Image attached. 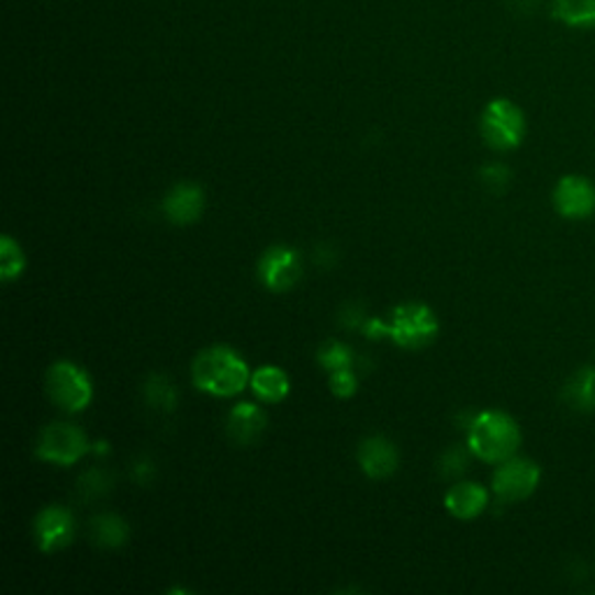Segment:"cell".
Returning a JSON list of instances; mask_svg holds the SVG:
<instances>
[{
    "label": "cell",
    "mask_w": 595,
    "mask_h": 595,
    "mask_svg": "<svg viewBox=\"0 0 595 595\" xmlns=\"http://www.w3.org/2000/svg\"><path fill=\"white\" fill-rule=\"evenodd\" d=\"M191 377L195 389L214 395V398H233L251 382L243 356L226 345H214L198 353L191 366Z\"/></svg>",
    "instance_id": "1"
},
{
    "label": "cell",
    "mask_w": 595,
    "mask_h": 595,
    "mask_svg": "<svg viewBox=\"0 0 595 595\" xmlns=\"http://www.w3.org/2000/svg\"><path fill=\"white\" fill-rule=\"evenodd\" d=\"M440 333V324L435 312L424 303H405L391 312V319H368L363 324V335L370 340H382L389 337L403 349L419 351L435 343Z\"/></svg>",
    "instance_id": "2"
},
{
    "label": "cell",
    "mask_w": 595,
    "mask_h": 595,
    "mask_svg": "<svg viewBox=\"0 0 595 595\" xmlns=\"http://www.w3.org/2000/svg\"><path fill=\"white\" fill-rule=\"evenodd\" d=\"M521 447V428L507 412L484 409L472 416L468 424V449L484 463L498 465Z\"/></svg>",
    "instance_id": "3"
},
{
    "label": "cell",
    "mask_w": 595,
    "mask_h": 595,
    "mask_svg": "<svg viewBox=\"0 0 595 595\" xmlns=\"http://www.w3.org/2000/svg\"><path fill=\"white\" fill-rule=\"evenodd\" d=\"M480 131L491 149L514 151L526 137V114L507 98H495L482 112Z\"/></svg>",
    "instance_id": "4"
},
{
    "label": "cell",
    "mask_w": 595,
    "mask_h": 595,
    "mask_svg": "<svg viewBox=\"0 0 595 595\" xmlns=\"http://www.w3.org/2000/svg\"><path fill=\"white\" fill-rule=\"evenodd\" d=\"M47 393L54 405L64 412H82L93 401V384L89 374L72 361H56L47 370Z\"/></svg>",
    "instance_id": "5"
},
{
    "label": "cell",
    "mask_w": 595,
    "mask_h": 595,
    "mask_svg": "<svg viewBox=\"0 0 595 595\" xmlns=\"http://www.w3.org/2000/svg\"><path fill=\"white\" fill-rule=\"evenodd\" d=\"M89 449L91 447L85 430L68 422H54L45 426L35 442V456L40 461L56 463L64 468L75 465Z\"/></svg>",
    "instance_id": "6"
},
{
    "label": "cell",
    "mask_w": 595,
    "mask_h": 595,
    "mask_svg": "<svg viewBox=\"0 0 595 595\" xmlns=\"http://www.w3.org/2000/svg\"><path fill=\"white\" fill-rule=\"evenodd\" d=\"M540 480L542 470L538 463L524 459V456H512V459L498 463V468H495L491 491L501 503L512 505L530 498V495L538 491Z\"/></svg>",
    "instance_id": "7"
},
{
    "label": "cell",
    "mask_w": 595,
    "mask_h": 595,
    "mask_svg": "<svg viewBox=\"0 0 595 595\" xmlns=\"http://www.w3.org/2000/svg\"><path fill=\"white\" fill-rule=\"evenodd\" d=\"M551 203L563 220H588L595 214V184L584 175H565L553 187Z\"/></svg>",
    "instance_id": "8"
},
{
    "label": "cell",
    "mask_w": 595,
    "mask_h": 595,
    "mask_svg": "<svg viewBox=\"0 0 595 595\" xmlns=\"http://www.w3.org/2000/svg\"><path fill=\"white\" fill-rule=\"evenodd\" d=\"M259 280L266 289L274 293L291 291L303 277V263L301 256L291 247H270L259 259Z\"/></svg>",
    "instance_id": "9"
},
{
    "label": "cell",
    "mask_w": 595,
    "mask_h": 595,
    "mask_svg": "<svg viewBox=\"0 0 595 595\" xmlns=\"http://www.w3.org/2000/svg\"><path fill=\"white\" fill-rule=\"evenodd\" d=\"M35 545L40 551L54 553L66 549L75 538V517L68 507L49 505L33 521Z\"/></svg>",
    "instance_id": "10"
},
{
    "label": "cell",
    "mask_w": 595,
    "mask_h": 595,
    "mask_svg": "<svg viewBox=\"0 0 595 595\" xmlns=\"http://www.w3.org/2000/svg\"><path fill=\"white\" fill-rule=\"evenodd\" d=\"M205 210V191L195 182L175 184L164 198V214L175 226H191Z\"/></svg>",
    "instance_id": "11"
},
{
    "label": "cell",
    "mask_w": 595,
    "mask_h": 595,
    "mask_svg": "<svg viewBox=\"0 0 595 595\" xmlns=\"http://www.w3.org/2000/svg\"><path fill=\"white\" fill-rule=\"evenodd\" d=\"M359 463L370 480H384L398 470L401 456L391 440L382 438V435H372L359 447Z\"/></svg>",
    "instance_id": "12"
},
{
    "label": "cell",
    "mask_w": 595,
    "mask_h": 595,
    "mask_svg": "<svg viewBox=\"0 0 595 595\" xmlns=\"http://www.w3.org/2000/svg\"><path fill=\"white\" fill-rule=\"evenodd\" d=\"M445 507L449 509L451 517L472 521L489 507V491L478 482H459L447 491Z\"/></svg>",
    "instance_id": "13"
},
{
    "label": "cell",
    "mask_w": 595,
    "mask_h": 595,
    "mask_svg": "<svg viewBox=\"0 0 595 595\" xmlns=\"http://www.w3.org/2000/svg\"><path fill=\"white\" fill-rule=\"evenodd\" d=\"M263 430H266V414L259 405L240 403L231 409L226 419V433L235 445L247 447L259 440Z\"/></svg>",
    "instance_id": "14"
},
{
    "label": "cell",
    "mask_w": 595,
    "mask_h": 595,
    "mask_svg": "<svg viewBox=\"0 0 595 595\" xmlns=\"http://www.w3.org/2000/svg\"><path fill=\"white\" fill-rule=\"evenodd\" d=\"M563 403L580 414L595 412V366H584L572 372L563 386Z\"/></svg>",
    "instance_id": "15"
},
{
    "label": "cell",
    "mask_w": 595,
    "mask_h": 595,
    "mask_svg": "<svg viewBox=\"0 0 595 595\" xmlns=\"http://www.w3.org/2000/svg\"><path fill=\"white\" fill-rule=\"evenodd\" d=\"M251 391L263 403H282L291 391L289 374L277 366H263L251 372Z\"/></svg>",
    "instance_id": "16"
},
{
    "label": "cell",
    "mask_w": 595,
    "mask_h": 595,
    "mask_svg": "<svg viewBox=\"0 0 595 595\" xmlns=\"http://www.w3.org/2000/svg\"><path fill=\"white\" fill-rule=\"evenodd\" d=\"M551 14L568 29H595V0H553Z\"/></svg>",
    "instance_id": "17"
},
{
    "label": "cell",
    "mask_w": 595,
    "mask_h": 595,
    "mask_svg": "<svg viewBox=\"0 0 595 595\" xmlns=\"http://www.w3.org/2000/svg\"><path fill=\"white\" fill-rule=\"evenodd\" d=\"M91 538L98 547L119 549L128 540V524L119 514L105 512L91 519Z\"/></svg>",
    "instance_id": "18"
},
{
    "label": "cell",
    "mask_w": 595,
    "mask_h": 595,
    "mask_svg": "<svg viewBox=\"0 0 595 595\" xmlns=\"http://www.w3.org/2000/svg\"><path fill=\"white\" fill-rule=\"evenodd\" d=\"M26 268V256L24 249L19 247V243L10 235H3L0 240V277L3 282H14L19 274Z\"/></svg>",
    "instance_id": "19"
},
{
    "label": "cell",
    "mask_w": 595,
    "mask_h": 595,
    "mask_svg": "<svg viewBox=\"0 0 595 595\" xmlns=\"http://www.w3.org/2000/svg\"><path fill=\"white\" fill-rule=\"evenodd\" d=\"M145 398L158 412H172L177 405L175 384L164 374H154L145 386Z\"/></svg>",
    "instance_id": "20"
},
{
    "label": "cell",
    "mask_w": 595,
    "mask_h": 595,
    "mask_svg": "<svg viewBox=\"0 0 595 595\" xmlns=\"http://www.w3.org/2000/svg\"><path fill=\"white\" fill-rule=\"evenodd\" d=\"M316 359H319L322 368L333 372V370H343V368H351L353 363V351L351 347H347L345 343H337V340H328L319 353H316Z\"/></svg>",
    "instance_id": "21"
},
{
    "label": "cell",
    "mask_w": 595,
    "mask_h": 595,
    "mask_svg": "<svg viewBox=\"0 0 595 595\" xmlns=\"http://www.w3.org/2000/svg\"><path fill=\"white\" fill-rule=\"evenodd\" d=\"M328 386L337 398H353L356 391H359V377L353 374L351 368L333 370L328 372Z\"/></svg>",
    "instance_id": "22"
},
{
    "label": "cell",
    "mask_w": 595,
    "mask_h": 595,
    "mask_svg": "<svg viewBox=\"0 0 595 595\" xmlns=\"http://www.w3.org/2000/svg\"><path fill=\"white\" fill-rule=\"evenodd\" d=\"M480 177H482L484 187H486L489 191H493V193H503V191H507V187H509V182H512V172H509V168L503 166V164H489V166H484L482 172H480Z\"/></svg>",
    "instance_id": "23"
},
{
    "label": "cell",
    "mask_w": 595,
    "mask_h": 595,
    "mask_svg": "<svg viewBox=\"0 0 595 595\" xmlns=\"http://www.w3.org/2000/svg\"><path fill=\"white\" fill-rule=\"evenodd\" d=\"M470 451V449H468ZM468 451L461 449V447H451L445 456H442V463H440V470L445 478H456V474H463L468 470Z\"/></svg>",
    "instance_id": "24"
},
{
    "label": "cell",
    "mask_w": 595,
    "mask_h": 595,
    "mask_svg": "<svg viewBox=\"0 0 595 595\" xmlns=\"http://www.w3.org/2000/svg\"><path fill=\"white\" fill-rule=\"evenodd\" d=\"M101 484H110V480H105V472L101 470H89L82 478V482H79V486H82V491H87V495L103 493V491H98Z\"/></svg>",
    "instance_id": "25"
}]
</instances>
